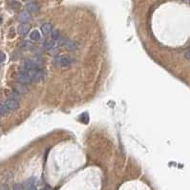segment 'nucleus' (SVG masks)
Here are the masks:
<instances>
[{
    "label": "nucleus",
    "mask_w": 190,
    "mask_h": 190,
    "mask_svg": "<svg viewBox=\"0 0 190 190\" xmlns=\"http://www.w3.org/2000/svg\"><path fill=\"white\" fill-rule=\"evenodd\" d=\"M73 63H74V59L66 55H58L54 59V64L58 67H69Z\"/></svg>",
    "instance_id": "f257e3e1"
},
{
    "label": "nucleus",
    "mask_w": 190,
    "mask_h": 190,
    "mask_svg": "<svg viewBox=\"0 0 190 190\" xmlns=\"http://www.w3.org/2000/svg\"><path fill=\"white\" fill-rule=\"evenodd\" d=\"M58 44H59L60 46H62L65 48L68 51H75L76 49H78V44L75 41H72V40L65 38V37H61L59 40Z\"/></svg>",
    "instance_id": "f03ea898"
},
{
    "label": "nucleus",
    "mask_w": 190,
    "mask_h": 190,
    "mask_svg": "<svg viewBox=\"0 0 190 190\" xmlns=\"http://www.w3.org/2000/svg\"><path fill=\"white\" fill-rule=\"evenodd\" d=\"M17 78L18 80V82L23 83V84H29L31 82H33V78H31L29 73H28L26 70H24L23 68L18 72Z\"/></svg>",
    "instance_id": "7ed1b4c3"
},
{
    "label": "nucleus",
    "mask_w": 190,
    "mask_h": 190,
    "mask_svg": "<svg viewBox=\"0 0 190 190\" xmlns=\"http://www.w3.org/2000/svg\"><path fill=\"white\" fill-rule=\"evenodd\" d=\"M5 106L9 111H15L19 108V102L14 99H10L5 101Z\"/></svg>",
    "instance_id": "20e7f679"
},
{
    "label": "nucleus",
    "mask_w": 190,
    "mask_h": 190,
    "mask_svg": "<svg viewBox=\"0 0 190 190\" xmlns=\"http://www.w3.org/2000/svg\"><path fill=\"white\" fill-rule=\"evenodd\" d=\"M18 19L21 23H28L31 20V13L26 10L23 11L22 13H20Z\"/></svg>",
    "instance_id": "39448f33"
},
{
    "label": "nucleus",
    "mask_w": 190,
    "mask_h": 190,
    "mask_svg": "<svg viewBox=\"0 0 190 190\" xmlns=\"http://www.w3.org/2000/svg\"><path fill=\"white\" fill-rule=\"evenodd\" d=\"M26 11H28L31 14L36 13V12L38 11V4L36 2H34V1L29 2L26 5Z\"/></svg>",
    "instance_id": "423d86ee"
},
{
    "label": "nucleus",
    "mask_w": 190,
    "mask_h": 190,
    "mask_svg": "<svg viewBox=\"0 0 190 190\" xmlns=\"http://www.w3.org/2000/svg\"><path fill=\"white\" fill-rule=\"evenodd\" d=\"M29 30H30V26L28 25V23H21L17 28L18 34L21 35H26L28 32H29Z\"/></svg>",
    "instance_id": "0eeeda50"
},
{
    "label": "nucleus",
    "mask_w": 190,
    "mask_h": 190,
    "mask_svg": "<svg viewBox=\"0 0 190 190\" xmlns=\"http://www.w3.org/2000/svg\"><path fill=\"white\" fill-rule=\"evenodd\" d=\"M53 25L51 23H44L43 25L41 26V31L44 35H51V33L53 32Z\"/></svg>",
    "instance_id": "6e6552de"
},
{
    "label": "nucleus",
    "mask_w": 190,
    "mask_h": 190,
    "mask_svg": "<svg viewBox=\"0 0 190 190\" xmlns=\"http://www.w3.org/2000/svg\"><path fill=\"white\" fill-rule=\"evenodd\" d=\"M14 90H15V92H17L18 94H25V93L28 92V88L25 86V84L19 82L14 85Z\"/></svg>",
    "instance_id": "1a4fd4ad"
},
{
    "label": "nucleus",
    "mask_w": 190,
    "mask_h": 190,
    "mask_svg": "<svg viewBox=\"0 0 190 190\" xmlns=\"http://www.w3.org/2000/svg\"><path fill=\"white\" fill-rule=\"evenodd\" d=\"M58 46V42L54 41V40H47V41L44 42V48L47 50H54Z\"/></svg>",
    "instance_id": "9d476101"
},
{
    "label": "nucleus",
    "mask_w": 190,
    "mask_h": 190,
    "mask_svg": "<svg viewBox=\"0 0 190 190\" xmlns=\"http://www.w3.org/2000/svg\"><path fill=\"white\" fill-rule=\"evenodd\" d=\"M41 38V35H40L39 31L37 30H34L32 31V33L30 34V39L33 40V41H38Z\"/></svg>",
    "instance_id": "9b49d317"
},
{
    "label": "nucleus",
    "mask_w": 190,
    "mask_h": 190,
    "mask_svg": "<svg viewBox=\"0 0 190 190\" xmlns=\"http://www.w3.org/2000/svg\"><path fill=\"white\" fill-rule=\"evenodd\" d=\"M61 34L58 30H53V32L51 33V39L54 40L55 42H58V40L61 38Z\"/></svg>",
    "instance_id": "f8f14e48"
},
{
    "label": "nucleus",
    "mask_w": 190,
    "mask_h": 190,
    "mask_svg": "<svg viewBox=\"0 0 190 190\" xmlns=\"http://www.w3.org/2000/svg\"><path fill=\"white\" fill-rule=\"evenodd\" d=\"M20 46H21V48L24 50H30L33 48V44H32L30 41H23V42H21V45Z\"/></svg>",
    "instance_id": "ddd939ff"
},
{
    "label": "nucleus",
    "mask_w": 190,
    "mask_h": 190,
    "mask_svg": "<svg viewBox=\"0 0 190 190\" xmlns=\"http://www.w3.org/2000/svg\"><path fill=\"white\" fill-rule=\"evenodd\" d=\"M8 112H9V110H8V108L5 106V104H0V116L6 115Z\"/></svg>",
    "instance_id": "4468645a"
},
{
    "label": "nucleus",
    "mask_w": 190,
    "mask_h": 190,
    "mask_svg": "<svg viewBox=\"0 0 190 190\" xmlns=\"http://www.w3.org/2000/svg\"><path fill=\"white\" fill-rule=\"evenodd\" d=\"M14 190H25L22 184H17L14 186Z\"/></svg>",
    "instance_id": "2eb2a0df"
},
{
    "label": "nucleus",
    "mask_w": 190,
    "mask_h": 190,
    "mask_svg": "<svg viewBox=\"0 0 190 190\" xmlns=\"http://www.w3.org/2000/svg\"><path fill=\"white\" fill-rule=\"evenodd\" d=\"M6 60V55L3 52H0V63L4 62Z\"/></svg>",
    "instance_id": "dca6fc26"
},
{
    "label": "nucleus",
    "mask_w": 190,
    "mask_h": 190,
    "mask_svg": "<svg viewBox=\"0 0 190 190\" xmlns=\"http://www.w3.org/2000/svg\"><path fill=\"white\" fill-rule=\"evenodd\" d=\"M184 56L187 59H190V48H188L187 50H185L184 52Z\"/></svg>",
    "instance_id": "f3484780"
},
{
    "label": "nucleus",
    "mask_w": 190,
    "mask_h": 190,
    "mask_svg": "<svg viewBox=\"0 0 190 190\" xmlns=\"http://www.w3.org/2000/svg\"><path fill=\"white\" fill-rule=\"evenodd\" d=\"M41 190H51V188L49 186H45V187H43Z\"/></svg>",
    "instance_id": "a211bd4d"
},
{
    "label": "nucleus",
    "mask_w": 190,
    "mask_h": 190,
    "mask_svg": "<svg viewBox=\"0 0 190 190\" xmlns=\"http://www.w3.org/2000/svg\"><path fill=\"white\" fill-rule=\"evenodd\" d=\"M1 190H9L7 187H3V188H1Z\"/></svg>",
    "instance_id": "6ab92c4d"
},
{
    "label": "nucleus",
    "mask_w": 190,
    "mask_h": 190,
    "mask_svg": "<svg viewBox=\"0 0 190 190\" xmlns=\"http://www.w3.org/2000/svg\"><path fill=\"white\" fill-rule=\"evenodd\" d=\"M2 23V17H1V15H0V24Z\"/></svg>",
    "instance_id": "aec40b11"
},
{
    "label": "nucleus",
    "mask_w": 190,
    "mask_h": 190,
    "mask_svg": "<svg viewBox=\"0 0 190 190\" xmlns=\"http://www.w3.org/2000/svg\"><path fill=\"white\" fill-rule=\"evenodd\" d=\"M186 1H188V2H189V3H190V0H186Z\"/></svg>",
    "instance_id": "412c9836"
}]
</instances>
